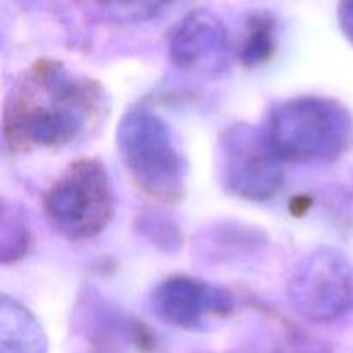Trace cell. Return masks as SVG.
<instances>
[{
  "label": "cell",
  "instance_id": "cell-6",
  "mask_svg": "<svg viewBox=\"0 0 353 353\" xmlns=\"http://www.w3.org/2000/svg\"><path fill=\"white\" fill-rule=\"evenodd\" d=\"M293 309L310 323H333L353 309V269L333 248H317L300 261L288 283Z\"/></svg>",
  "mask_w": 353,
  "mask_h": 353
},
{
  "label": "cell",
  "instance_id": "cell-2",
  "mask_svg": "<svg viewBox=\"0 0 353 353\" xmlns=\"http://www.w3.org/2000/svg\"><path fill=\"white\" fill-rule=\"evenodd\" d=\"M268 137L281 161H336L353 143V117L334 99L296 97L272 110Z\"/></svg>",
  "mask_w": 353,
  "mask_h": 353
},
{
  "label": "cell",
  "instance_id": "cell-1",
  "mask_svg": "<svg viewBox=\"0 0 353 353\" xmlns=\"http://www.w3.org/2000/svg\"><path fill=\"white\" fill-rule=\"evenodd\" d=\"M107 100L95 79L40 59L12 83L2 116L10 152L61 148L85 137L105 116Z\"/></svg>",
  "mask_w": 353,
  "mask_h": 353
},
{
  "label": "cell",
  "instance_id": "cell-5",
  "mask_svg": "<svg viewBox=\"0 0 353 353\" xmlns=\"http://www.w3.org/2000/svg\"><path fill=\"white\" fill-rule=\"evenodd\" d=\"M223 186L250 202H264L281 190L285 172L271 140L247 123L231 124L219 138Z\"/></svg>",
  "mask_w": 353,
  "mask_h": 353
},
{
  "label": "cell",
  "instance_id": "cell-4",
  "mask_svg": "<svg viewBox=\"0 0 353 353\" xmlns=\"http://www.w3.org/2000/svg\"><path fill=\"white\" fill-rule=\"evenodd\" d=\"M43 212L52 230L69 241L102 233L114 216L109 172L99 159L72 161L43 195Z\"/></svg>",
  "mask_w": 353,
  "mask_h": 353
},
{
  "label": "cell",
  "instance_id": "cell-13",
  "mask_svg": "<svg viewBox=\"0 0 353 353\" xmlns=\"http://www.w3.org/2000/svg\"><path fill=\"white\" fill-rule=\"evenodd\" d=\"M338 21L345 38L353 45V0H341L338 7Z\"/></svg>",
  "mask_w": 353,
  "mask_h": 353
},
{
  "label": "cell",
  "instance_id": "cell-9",
  "mask_svg": "<svg viewBox=\"0 0 353 353\" xmlns=\"http://www.w3.org/2000/svg\"><path fill=\"white\" fill-rule=\"evenodd\" d=\"M2 353H47V338L33 314L17 300L2 296L0 310Z\"/></svg>",
  "mask_w": 353,
  "mask_h": 353
},
{
  "label": "cell",
  "instance_id": "cell-10",
  "mask_svg": "<svg viewBox=\"0 0 353 353\" xmlns=\"http://www.w3.org/2000/svg\"><path fill=\"white\" fill-rule=\"evenodd\" d=\"M33 238L30 226L19 207L2 203V226H0V257L2 264L21 261L30 252Z\"/></svg>",
  "mask_w": 353,
  "mask_h": 353
},
{
  "label": "cell",
  "instance_id": "cell-3",
  "mask_svg": "<svg viewBox=\"0 0 353 353\" xmlns=\"http://www.w3.org/2000/svg\"><path fill=\"white\" fill-rule=\"evenodd\" d=\"M117 152L134 185L159 202L174 203L185 192V161L169 126L152 110L134 107L119 121Z\"/></svg>",
  "mask_w": 353,
  "mask_h": 353
},
{
  "label": "cell",
  "instance_id": "cell-8",
  "mask_svg": "<svg viewBox=\"0 0 353 353\" xmlns=\"http://www.w3.org/2000/svg\"><path fill=\"white\" fill-rule=\"evenodd\" d=\"M152 307L164 323L181 330H199L207 317L230 314L233 310V296L226 290L200 279L176 274L157 286Z\"/></svg>",
  "mask_w": 353,
  "mask_h": 353
},
{
  "label": "cell",
  "instance_id": "cell-14",
  "mask_svg": "<svg viewBox=\"0 0 353 353\" xmlns=\"http://www.w3.org/2000/svg\"><path fill=\"white\" fill-rule=\"evenodd\" d=\"M352 202H353V199H352Z\"/></svg>",
  "mask_w": 353,
  "mask_h": 353
},
{
  "label": "cell",
  "instance_id": "cell-12",
  "mask_svg": "<svg viewBox=\"0 0 353 353\" xmlns=\"http://www.w3.org/2000/svg\"><path fill=\"white\" fill-rule=\"evenodd\" d=\"M105 19L116 23H140L164 12L178 0H93Z\"/></svg>",
  "mask_w": 353,
  "mask_h": 353
},
{
  "label": "cell",
  "instance_id": "cell-11",
  "mask_svg": "<svg viewBox=\"0 0 353 353\" xmlns=\"http://www.w3.org/2000/svg\"><path fill=\"white\" fill-rule=\"evenodd\" d=\"M276 52L274 21L268 14H255L248 21V33L240 50V59L247 68L265 64Z\"/></svg>",
  "mask_w": 353,
  "mask_h": 353
},
{
  "label": "cell",
  "instance_id": "cell-7",
  "mask_svg": "<svg viewBox=\"0 0 353 353\" xmlns=\"http://www.w3.org/2000/svg\"><path fill=\"white\" fill-rule=\"evenodd\" d=\"M230 34L223 21L207 10L188 14L172 31L169 55L174 65L199 74H219L230 64Z\"/></svg>",
  "mask_w": 353,
  "mask_h": 353
}]
</instances>
